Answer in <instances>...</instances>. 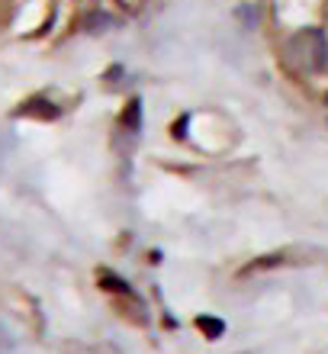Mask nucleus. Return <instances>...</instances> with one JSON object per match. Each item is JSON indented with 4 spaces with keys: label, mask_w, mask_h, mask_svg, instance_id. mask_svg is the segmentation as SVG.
Here are the masks:
<instances>
[{
    "label": "nucleus",
    "mask_w": 328,
    "mask_h": 354,
    "mask_svg": "<svg viewBox=\"0 0 328 354\" xmlns=\"http://www.w3.org/2000/svg\"><path fill=\"white\" fill-rule=\"evenodd\" d=\"M290 65H296L300 71H322L328 65V42L322 29H302L290 39L287 46Z\"/></svg>",
    "instance_id": "obj_1"
},
{
    "label": "nucleus",
    "mask_w": 328,
    "mask_h": 354,
    "mask_svg": "<svg viewBox=\"0 0 328 354\" xmlns=\"http://www.w3.org/2000/svg\"><path fill=\"white\" fill-rule=\"evenodd\" d=\"M197 328H200V332H203L206 338H213V342L225 335V322H222V319H213V316H200V319H197Z\"/></svg>",
    "instance_id": "obj_2"
},
{
    "label": "nucleus",
    "mask_w": 328,
    "mask_h": 354,
    "mask_svg": "<svg viewBox=\"0 0 328 354\" xmlns=\"http://www.w3.org/2000/svg\"><path fill=\"white\" fill-rule=\"evenodd\" d=\"M139 113H142V103L132 100L129 103V113H122V126H129V129L135 132V129H139Z\"/></svg>",
    "instance_id": "obj_3"
}]
</instances>
